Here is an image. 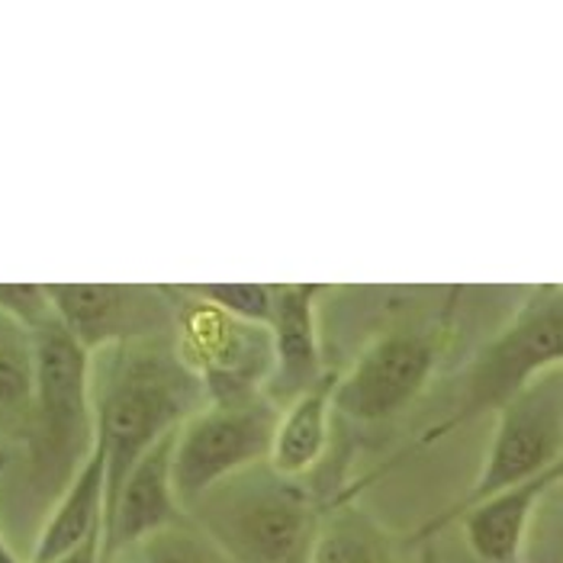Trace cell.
<instances>
[{
	"label": "cell",
	"mask_w": 563,
	"mask_h": 563,
	"mask_svg": "<svg viewBox=\"0 0 563 563\" xmlns=\"http://www.w3.org/2000/svg\"><path fill=\"white\" fill-rule=\"evenodd\" d=\"M558 483H563V464L467 509L457 521L474 558L479 563H519L531 516Z\"/></svg>",
	"instance_id": "obj_12"
},
{
	"label": "cell",
	"mask_w": 563,
	"mask_h": 563,
	"mask_svg": "<svg viewBox=\"0 0 563 563\" xmlns=\"http://www.w3.org/2000/svg\"><path fill=\"white\" fill-rule=\"evenodd\" d=\"M287 563H309V551H306V554H300V558H294V561H287Z\"/></svg>",
	"instance_id": "obj_22"
},
{
	"label": "cell",
	"mask_w": 563,
	"mask_h": 563,
	"mask_svg": "<svg viewBox=\"0 0 563 563\" xmlns=\"http://www.w3.org/2000/svg\"><path fill=\"white\" fill-rule=\"evenodd\" d=\"M309 563H399L393 538L364 509L339 499L322 512L309 544Z\"/></svg>",
	"instance_id": "obj_15"
},
{
	"label": "cell",
	"mask_w": 563,
	"mask_h": 563,
	"mask_svg": "<svg viewBox=\"0 0 563 563\" xmlns=\"http://www.w3.org/2000/svg\"><path fill=\"white\" fill-rule=\"evenodd\" d=\"M126 554L130 563H235L190 519L148 534Z\"/></svg>",
	"instance_id": "obj_17"
},
{
	"label": "cell",
	"mask_w": 563,
	"mask_h": 563,
	"mask_svg": "<svg viewBox=\"0 0 563 563\" xmlns=\"http://www.w3.org/2000/svg\"><path fill=\"white\" fill-rule=\"evenodd\" d=\"M90 396L97 444L107 454V512L142 454L210 406L203 377L184 361L174 335L97 351Z\"/></svg>",
	"instance_id": "obj_1"
},
{
	"label": "cell",
	"mask_w": 563,
	"mask_h": 563,
	"mask_svg": "<svg viewBox=\"0 0 563 563\" xmlns=\"http://www.w3.org/2000/svg\"><path fill=\"white\" fill-rule=\"evenodd\" d=\"M184 290L242 322L264 325V329L271 325L274 303H277V284H194Z\"/></svg>",
	"instance_id": "obj_18"
},
{
	"label": "cell",
	"mask_w": 563,
	"mask_h": 563,
	"mask_svg": "<svg viewBox=\"0 0 563 563\" xmlns=\"http://www.w3.org/2000/svg\"><path fill=\"white\" fill-rule=\"evenodd\" d=\"M332 393H335V377H325L316 390L297 396L280 409L277 432L271 444L267 464L280 477L303 479L319 467L329 448V432H332Z\"/></svg>",
	"instance_id": "obj_14"
},
{
	"label": "cell",
	"mask_w": 563,
	"mask_h": 563,
	"mask_svg": "<svg viewBox=\"0 0 563 563\" xmlns=\"http://www.w3.org/2000/svg\"><path fill=\"white\" fill-rule=\"evenodd\" d=\"M62 325L78 345L107 347L177 332V290L148 284H48Z\"/></svg>",
	"instance_id": "obj_9"
},
{
	"label": "cell",
	"mask_w": 563,
	"mask_h": 563,
	"mask_svg": "<svg viewBox=\"0 0 563 563\" xmlns=\"http://www.w3.org/2000/svg\"><path fill=\"white\" fill-rule=\"evenodd\" d=\"M36 399V347L33 335L0 316V422H23L30 432Z\"/></svg>",
	"instance_id": "obj_16"
},
{
	"label": "cell",
	"mask_w": 563,
	"mask_h": 563,
	"mask_svg": "<svg viewBox=\"0 0 563 563\" xmlns=\"http://www.w3.org/2000/svg\"><path fill=\"white\" fill-rule=\"evenodd\" d=\"M454 306L457 303L444 306L432 322L393 325L380 332L354 357L345 374L335 377V412L364 426H377L416 402L448 347Z\"/></svg>",
	"instance_id": "obj_6"
},
{
	"label": "cell",
	"mask_w": 563,
	"mask_h": 563,
	"mask_svg": "<svg viewBox=\"0 0 563 563\" xmlns=\"http://www.w3.org/2000/svg\"><path fill=\"white\" fill-rule=\"evenodd\" d=\"M103 519H107V454L100 444H93L81 471L62 489L26 563L58 561L62 554L85 544L90 534L103 531Z\"/></svg>",
	"instance_id": "obj_13"
},
{
	"label": "cell",
	"mask_w": 563,
	"mask_h": 563,
	"mask_svg": "<svg viewBox=\"0 0 563 563\" xmlns=\"http://www.w3.org/2000/svg\"><path fill=\"white\" fill-rule=\"evenodd\" d=\"M322 512L303 479L264 461L210 489L187 519L235 563H287L309 551Z\"/></svg>",
	"instance_id": "obj_2"
},
{
	"label": "cell",
	"mask_w": 563,
	"mask_h": 563,
	"mask_svg": "<svg viewBox=\"0 0 563 563\" xmlns=\"http://www.w3.org/2000/svg\"><path fill=\"white\" fill-rule=\"evenodd\" d=\"M0 316L13 319L30 335L58 319L48 284H0Z\"/></svg>",
	"instance_id": "obj_19"
},
{
	"label": "cell",
	"mask_w": 563,
	"mask_h": 563,
	"mask_svg": "<svg viewBox=\"0 0 563 563\" xmlns=\"http://www.w3.org/2000/svg\"><path fill=\"white\" fill-rule=\"evenodd\" d=\"M325 290L329 287L319 284H277V303L267 325L274 345V371L264 396L280 409L297 396L316 390L329 377L322 367L319 322H316L319 297Z\"/></svg>",
	"instance_id": "obj_10"
},
{
	"label": "cell",
	"mask_w": 563,
	"mask_h": 563,
	"mask_svg": "<svg viewBox=\"0 0 563 563\" xmlns=\"http://www.w3.org/2000/svg\"><path fill=\"white\" fill-rule=\"evenodd\" d=\"M3 467H7V454L0 451V471H3ZM0 563H23L13 551H10V544L3 541V531H0Z\"/></svg>",
	"instance_id": "obj_21"
},
{
	"label": "cell",
	"mask_w": 563,
	"mask_h": 563,
	"mask_svg": "<svg viewBox=\"0 0 563 563\" xmlns=\"http://www.w3.org/2000/svg\"><path fill=\"white\" fill-rule=\"evenodd\" d=\"M36 347V399L30 419V457L43 486H68L93 444V354L71 339L62 319L33 332Z\"/></svg>",
	"instance_id": "obj_4"
},
{
	"label": "cell",
	"mask_w": 563,
	"mask_h": 563,
	"mask_svg": "<svg viewBox=\"0 0 563 563\" xmlns=\"http://www.w3.org/2000/svg\"><path fill=\"white\" fill-rule=\"evenodd\" d=\"M177 434V432H174ZM174 434L162 438L130 471L103 521V563H113L148 534L187 519L174 493Z\"/></svg>",
	"instance_id": "obj_11"
},
{
	"label": "cell",
	"mask_w": 563,
	"mask_h": 563,
	"mask_svg": "<svg viewBox=\"0 0 563 563\" xmlns=\"http://www.w3.org/2000/svg\"><path fill=\"white\" fill-rule=\"evenodd\" d=\"M52 563H103V531L90 534L85 544H78L75 551L62 554L58 561Z\"/></svg>",
	"instance_id": "obj_20"
},
{
	"label": "cell",
	"mask_w": 563,
	"mask_h": 563,
	"mask_svg": "<svg viewBox=\"0 0 563 563\" xmlns=\"http://www.w3.org/2000/svg\"><path fill=\"white\" fill-rule=\"evenodd\" d=\"M177 290L174 342L184 361L203 377L210 402H239L267 390L274 371V345L264 325L242 322L217 306Z\"/></svg>",
	"instance_id": "obj_8"
},
{
	"label": "cell",
	"mask_w": 563,
	"mask_h": 563,
	"mask_svg": "<svg viewBox=\"0 0 563 563\" xmlns=\"http://www.w3.org/2000/svg\"><path fill=\"white\" fill-rule=\"evenodd\" d=\"M280 406L264 393L239 402H210L174 434V493L187 512L229 477L264 464L277 432Z\"/></svg>",
	"instance_id": "obj_7"
},
{
	"label": "cell",
	"mask_w": 563,
	"mask_h": 563,
	"mask_svg": "<svg viewBox=\"0 0 563 563\" xmlns=\"http://www.w3.org/2000/svg\"><path fill=\"white\" fill-rule=\"evenodd\" d=\"M551 371H563V287L544 284L525 297L493 342L479 347L461 374L448 416L419 434V444H434L483 416H496Z\"/></svg>",
	"instance_id": "obj_3"
},
{
	"label": "cell",
	"mask_w": 563,
	"mask_h": 563,
	"mask_svg": "<svg viewBox=\"0 0 563 563\" xmlns=\"http://www.w3.org/2000/svg\"><path fill=\"white\" fill-rule=\"evenodd\" d=\"M558 464H563V371H551L496 412L479 477L451 509L434 516L419 538H432L438 528L457 521L483 499L541 477Z\"/></svg>",
	"instance_id": "obj_5"
}]
</instances>
